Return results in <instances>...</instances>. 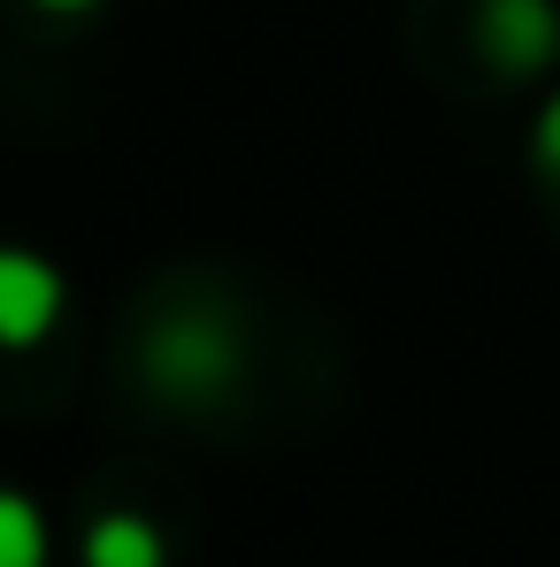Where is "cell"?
I'll return each instance as SVG.
<instances>
[{"instance_id":"cell-1","label":"cell","mask_w":560,"mask_h":567,"mask_svg":"<svg viewBox=\"0 0 560 567\" xmlns=\"http://www.w3.org/2000/svg\"><path fill=\"white\" fill-rule=\"evenodd\" d=\"M62 315V277L39 254L0 246V346H39Z\"/></svg>"},{"instance_id":"cell-4","label":"cell","mask_w":560,"mask_h":567,"mask_svg":"<svg viewBox=\"0 0 560 567\" xmlns=\"http://www.w3.org/2000/svg\"><path fill=\"white\" fill-rule=\"evenodd\" d=\"M85 567H162V537L131 514H108L85 537Z\"/></svg>"},{"instance_id":"cell-7","label":"cell","mask_w":560,"mask_h":567,"mask_svg":"<svg viewBox=\"0 0 560 567\" xmlns=\"http://www.w3.org/2000/svg\"><path fill=\"white\" fill-rule=\"evenodd\" d=\"M39 8H54V16H78V8H93V0H39Z\"/></svg>"},{"instance_id":"cell-5","label":"cell","mask_w":560,"mask_h":567,"mask_svg":"<svg viewBox=\"0 0 560 567\" xmlns=\"http://www.w3.org/2000/svg\"><path fill=\"white\" fill-rule=\"evenodd\" d=\"M0 567H47V522L16 491H0Z\"/></svg>"},{"instance_id":"cell-2","label":"cell","mask_w":560,"mask_h":567,"mask_svg":"<svg viewBox=\"0 0 560 567\" xmlns=\"http://www.w3.org/2000/svg\"><path fill=\"white\" fill-rule=\"evenodd\" d=\"M483 47L499 70H546L560 47V16L553 0H483Z\"/></svg>"},{"instance_id":"cell-3","label":"cell","mask_w":560,"mask_h":567,"mask_svg":"<svg viewBox=\"0 0 560 567\" xmlns=\"http://www.w3.org/2000/svg\"><path fill=\"white\" fill-rule=\"evenodd\" d=\"M231 369V353H223V338H207V330H162V346H154V377L170 383V391H207V383H223Z\"/></svg>"},{"instance_id":"cell-6","label":"cell","mask_w":560,"mask_h":567,"mask_svg":"<svg viewBox=\"0 0 560 567\" xmlns=\"http://www.w3.org/2000/svg\"><path fill=\"white\" fill-rule=\"evenodd\" d=\"M538 169L560 177V100H546V115H538Z\"/></svg>"}]
</instances>
